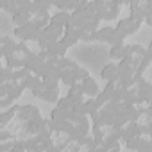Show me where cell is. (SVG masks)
I'll use <instances>...</instances> for the list:
<instances>
[{
	"label": "cell",
	"instance_id": "obj_3",
	"mask_svg": "<svg viewBox=\"0 0 152 152\" xmlns=\"http://www.w3.org/2000/svg\"><path fill=\"white\" fill-rule=\"evenodd\" d=\"M113 36H115V29H111V27H102V29L97 32V39H102V41H109V43H111Z\"/></svg>",
	"mask_w": 152,
	"mask_h": 152
},
{
	"label": "cell",
	"instance_id": "obj_4",
	"mask_svg": "<svg viewBox=\"0 0 152 152\" xmlns=\"http://www.w3.org/2000/svg\"><path fill=\"white\" fill-rule=\"evenodd\" d=\"M41 99H45L47 102H57L59 100V90H45V93H43V97Z\"/></svg>",
	"mask_w": 152,
	"mask_h": 152
},
{
	"label": "cell",
	"instance_id": "obj_5",
	"mask_svg": "<svg viewBox=\"0 0 152 152\" xmlns=\"http://www.w3.org/2000/svg\"><path fill=\"white\" fill-rule=\"evenodd\" d=\"M113 59H122L124 57V45H115L111 48V54H109Z\"/></svg>",
	"mask_w": 152,
	"mask_h": 152
},
{
	"label": "cell",
	"instance_id": "obj_2",
	"mask_svg": "<svg viewBox=\"0 0 152 152\" xmlns=\"http://www.w3.org/2000/svg\"><path fill=\"white\" fill-rule=\"evenodd\" d=\"M100 75H102V79H104V81H107V83H115V81H116V64H115V63L106 64V66L102 68Z\"/></svg>",
	"mask_w": 152,
	"mask_h": 152
},
{
	"label": "cell",
	"instance_id": "obj_1",
	"mask_svg": "<svg viewBox=\"0 0 152 152\" xmlns=\"http://www.w3.org/2000/svg\"><path fill=\"white\" fill-rule=\"evenodd\" d=\"M81 88H83V95H88V97H95V95L100 93L97 81H93L91 77H86V79L81 83Z\"/></svg>",
	"mask_w": 152,
	"mask_h": 152
}]
</instances>
